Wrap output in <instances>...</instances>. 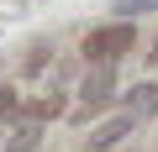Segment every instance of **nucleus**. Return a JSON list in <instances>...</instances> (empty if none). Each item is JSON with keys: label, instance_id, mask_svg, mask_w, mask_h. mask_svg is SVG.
I'll return each mask as SVG.
<instances>
[{"label": "nucleus", "instance_id": "nucleus-1", "mask_svg": "<svg viewBox=\"0 0 158 152\" xmlns=\"http://www.w3.org/2000/svg\"><path fill=\"white\" fill-rule=\"evenodd\" d=\"M132 53V21H111V26H95L90 37H85V58L95 63V68H111L116 58H127Z\"/></svg>", "mask_w": 158, "mask_h": 152}, {"label": "nucleus", "instance_id": "nucleus-2", "mask_svg": "<svg viewBox=\"0 0 158 152\" xmlns=\"http://www.w3.org/2000/svg\"><path fill=\"white\" fill-rule=\"evenodd\" d=\"M111 89H116V73H111V68H90V73H85V84H79L85 110H100V105L111 100Z\"/></svg>", "mask_w": 158, "mask_h": 152}, {"label": "nucleus", "instance_id": "nucleus-3", "mask_svg": "<svg viewBox=\"0 0 158 152\" xmlns=\"http://www.w3.org/2000/svg\"><path fill=\"white\" fill-rule=\"evenodd\" d=\"M132 126H137L132 115H116V121H106V126H95V131H90V147H95V152H106V147H116Z\"/></svg>", "mask_w": 158, "mask_h": 152}, {"label": "nucleus", "instance_id": "nucleus-4", "mask_svg": "<svg viewBox=\"0 0 158 152\" xmlns=\"http://www.w3.org/2000/svg\"><path fill=\"white\" fill-rule=\"evenodd\" d=\"M153 110H158V84H137V89H132V110H127V115H132V121H148Z\"/></svg>", "mask_w": 158, "mask_h": 152}, {"label": "nucleus", "instance_id": "nucleus-5", "mask_svg": "<svg viewBox=\"0 0 158 152\" xmlns=\"http://www.w3.org/2000/svg\"><path fill=\"white\" fill-rule=\"evenodd\" d=\"M37 142H42V126L37 121H21L11 131V142H6V152H37Z\"/></svg>", "mask_w": 158, "mask_h": 152}, {"label": "nucleus", "instance_id": "nucleus-6", "mask_svg": "<svg viewBox=\"0 0 158 152\" xmlns=\"http://www.w3.org/2000/svg\"><path fill=\"white\" fill-rule=\"evenodd\" d=\"M142 11H158V0H116V16H121V21H132V16H142Z\"/></svg>", "mask_w": 158, "mask_h": 152}, {"label": "nucleus", "instance_id": "nucleus-7", "mask_svg": "<svg viewBox=\"0 0 158 152\" xmlns=\"http://www.w3.org/2000/svg\"><path fill=\"white\" fill-rule=\"evenodd\" d=\"M16 110H21V95H16V89H0V126L16 121Z\"/></svg>", "mask_w": 158, "mask_h": 152}, {"label": "nucleus", "instance_id": "nucleus-8", "mask_svg": "<svg viewBox=\"0 0 158 152\" xmlns=\"http://www.w3.org/2000/svg\"><path fill=\"white\" fill-rule=\"evenodd\" d=\"M58 110H63V100H53V95H48V100H37V115H58Z\"/></svg>", "mask_w": 158, "mask_h": 152}, {"label": "nucleus", "instance_id": "nucleus-9", "mask_svg": "<svg viewBox=\"0 0 158 152\" xmlns=\"http://www.w3.org/2000/svg\"><path fill=\"white\" fill-rule=\"evenodd\" d=\"M148 58H153V63H158V37H153V53H148Z\"/></svg>", "mask_w": 158, "mask_h": 152}]
</instances>
